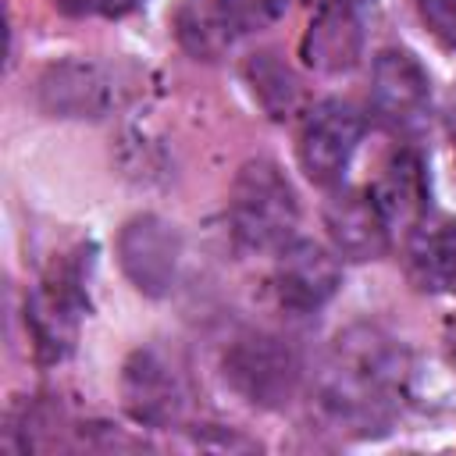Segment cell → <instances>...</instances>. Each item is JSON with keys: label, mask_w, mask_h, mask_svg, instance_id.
Listing matches in <instances>:
<instances>
[{"label": "cell", "mask_w": 456, "mask_h": 456, "mask_svg": "<svg viewBox=\"0 0 456 456\" xmlns=\"http://www.w3.org/2000/svg\"><path fill=\"white\" fill-rule=\"evenodd\" d=\"M360 135H363V114L349 100L328 96L314 103L296 139V157H299L303 175L314 185L335 189L360 146Z\"/></svg>", "instance_id": "4"}, {"label": "cell", "mask_w": 456, "mask_h": 456, "mask_svg": "<svg viewBox=\"0 0 456 456\" xmlns=\"http://www.w3.org/2000/svg\"><path fill=\"white\" fill-rule=\"evenodd\" d=\"M370 192H374V200H378V207H381L388 228L399 224V228L410 232L424 214H431V210H428V207H431L428 167H424L420 153L410 150V146L395 150V153L385 160V167H381V175H378V182H374Z\"/></svg>", "instance_id": "13"}, {"label": "cell", "mask_w": 456, "mask_h": 456, "mask_svg": "<svg viewBox=\"0 0 456 456\" xmlns=\"http://www.w3.org/2000/svg\"><path fill=\"white\" fill-rule=\"evenodd\" d=\"M121 399L135 424L167 428L185 406V388L157 349H135L121 367Z\"/></svg>", "instance_id": "10"}, {"label": "cell", "mask_w": 456, "mask_h": 456, "mask_svg": "<svg viewBox=\"0 0 456 456\" xmlns=\"http://www.w3.org/2000/svg\"><path fill=\"white\" fill-rule=\"evenodd\" d=\"M299 53L314 71H324V75L356 68L363 53L360 7H321L303 32Z\"/></svg>", "instance_id": "14"}, {"label": "cell", "mask_w": 456, "mask_h": 456, "mask_svg": "<svg viewBox=\"0 0 456 456\" xmlns=\"http://www.w3.org/2000/svg\"><path fill=\"white\" fill-rule=\"evenodd\" d=\"M417 18L445 50H456V0H413Z\"/></svg>", "instance_id": "18"}, {"label": "cell", "mask_w": 456, "mask_h": 456, "mask_svg": "<svg viewBox=\"0 0 456 456\" xmlns=\"http://www.w3.org/2000/svg\"><path fill=\"white\" fill-rule=\"evenodd\" d=\"M135 0H53L57 11L71 18H89V14H125Z\"/></svg>", "instance_id": "19"}, {"label": "cell", "mask_w": 456, "mask_h": 456, "mask_svg": "<svg viewBox=\"0 0 456 456\" xmlns=\"http://www.w3.org/2000/svg\"><path fill=\"white\" fill-rule=\"evenodd\" d=\"M82 314H86L82 271H78V264L64 260L39 281V289L25 303V328L32 331L36 356L46 363L64 360L75 346Z\"/></svg>", "instance_id": "6"}, {"label": "cell", "mask_w": 456, "mask_h": 456, "mask_svg": "<svg viewBox=\"0 0 456 456\" xmlns=\"http://www.w3.org/2000/svg\"><path fill=\"white\" fill-rule=\"evenodd\" d=\"M274 271H271V292L281 310L306 317L328 306L342 285V267L331 249H324L314 239H292L274 253Z\"/></svg>", "instance_id": "8"}, {"label": "cell", "mask_w": 456, "mask_h": 456, "mask_svg": "<svg viewBox=\"0 0 456 456\" xmlns=\"http://www.w3.org/2000/svg\"><path fill=\"white\" fill-rule=\"evenodd\" d=\"M445 342H449V360H452V367H456V314H452V321H449V331H445Z\"/></svg>", "instance_id": "22"}, {"label": "cell", "mask_w": 456, "mask_h": 456, "mask_svg": "<svg viewBox=\"0 0 456 456\" xmlns=\"http://www.w3.org/2000/svg\"><path fill=\"white\" fill-rule=\"evenodd\" d=\"M178 260H182V235L171 221L157 214H139L125 221L118 235V264L142 296L153 299L167 296L178 278Z\"/></svg>", "instance_id": "9"}, {"label": "cell", "mask_w": 456, "mask_h": 456, "mask_svg": "<svg viewBox=\"0 0 456 456\" xmlns=\"http://www.w3.org/2000/svg\"><path fill=\"white\" fill-rule=\"evenodd\" d=\"M324 228L342 260L363 264L388 249V221L370 189H338L324 203Z\"/></svg>", "instance_id": "11"}, {"label": "cell", "mask_w": 456, "mask_h": 456, "mask_svg": "<svg viewBox=\"0 0 456 456\" xmlns=\"http://www.w3.org/2000/svg\"><path fill=\"white\" fill-rule=\"evenodd\" d=\"M406 271L420 292H456V217L424 214L410 228Z\"/></svg>", "instance_id": "12"}, {"label": "cell", "mask_w": 456, "mask_h": 456, "mask_svg": "<svg viewBox=\"0 0 456 456\" xmlns=\"http://www.w3.org/2000/svg\"><path fill=\"white\" fill-rule=\"evenodd\" d=\"M242 78H246L253 100L260 103V110L271 121H289L292 114H299L303 82L278 53H271V50L249 53L246 64H242Z\"/></svg>", "instance_id": "15"}, {"label": "cell", "mask_w": 456, "mask_h": 456, "mask_svg": "<svg viewBox=\"0 0 456 456\" xmlns=\"http://www.w3.org/2000/svg\"><path fill=\"white\" fill-rule=\"evenodd\" d=\"M314 11H321V7H360L363 11V4L367 0H306Z\"/></svg>", "instance_id": "21"}, {"label": "cell", "mask_w": 456, "mask_h": 456, "mask_svg": "<svg viewBox=\"0 0 456 456\" xmlns=\"http://www.w3.org/2000/svg\"><path fill=\"white\" fill-rule=\"evenodd\" d=\"M442 118H445V132L456 139V82H452V89H449V96H445V110H442Z\"/></svg>", "instance_id": "20"}, {"label": "cell", "mask_w": 456, "mask_h": 456, "mask_svg": "<svg viewBox=\"0 0 456 456\" xmlns=\"http://www.w3.org/2000/svg\"><path fill=\"white\" fill-rule=\"evenodd\" d=\"M217 4L235 32H260L274 25L289 7V0H217Z\"/></svg>", "instance_id": "17"}, {"label": "cell", "mask_w": 456, "mask_h": 456, "mask_svg": "<svg viewBox=\"0 0 456 456\" xmlns=\"http://www.w3.org/2000/svg\"><path fill=\"white\" fill-rule=\"evenodd\" d=\"M406 374L410 356L388 331L378 324H349L335 335L321 363L317 406L331 424L353 435L385 431L406 388Z\"/></svg>", "instance_id": "1"}, {"label": "cell", "mask_w": 456, "mask_h": 456, "mask_svg": "<svg viewBox=\"0 0 456 456\" xmlns=\"http://www.w3.org/2000/svg\"><path fill=\"white\" fill-rule=\"evenodd\" d=\"M121 86L114 71L100 61L68 57L46 64L36 78V103L50 118H103L118 107Z\"/></svg>", "instance_id": "7"}, {"label": "cell", "mask_w": 456, "mask_h": 456, "mask_svg": "<svg viewBox=\"0 0 456 456\" xmlns=\"http://www.w3.org/2000/svg\"><path fill=\"white\" fill-rule=\"evenodd\" d=\"M370 110L374 118L395 132H417L431 114V75L417 61V53L403 46H385L370 64Z\"/></svg>", "instance_id": "5"}, {"label": "cell", "mask_w": 456, "mask_h": 456, "mask_svg": "<svg viewBox=\"0 0 456 456\" xmlns=\"http://www.w3.org/2000/svg\"><path fill=\"white\" fill-rule=\"evenodd\" d=\"M221 370H224V381L246 403L260 410H278L296 395L303 363L285 338L271 331H249L224 349Z\"/></svg>", "instance_id": "3"}, {"label": "cell", "mask_w": 456, "mask_h": 456, "mask_svg": "<svg viewBox=\"0 0 456 456\" xmlns=\"http://www.w3.org/2000/svg\"><path fill=\"white\" fill-rule=\"evenodd\" d=\"M171 25L182 50L196 61H217L235 39V28L217 0H182L171 14Z\"/></svg>", "instance_id": "16"}, {"label": "cell", "mask_w": 456, "mask_h": 456, "mask_svg": "<svg viewBox=\"0 0 456 456\" xmlns=\"http://www.w3.org/2000/svg\"><path fill=\"white\" fill-rule=\"evenodd\" d=\"M228 224L246 253H278L296 239L299 196L274 160L256 157L239 167L228 196Z\"/></svg>", "instance_id": "2"}]
</instances>
